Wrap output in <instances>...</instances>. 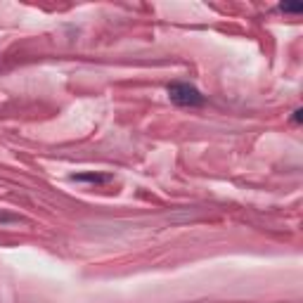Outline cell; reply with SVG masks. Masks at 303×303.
<instances>
[{
	"label": "cell",
	"mask_w": 303,
	"mask_h": 303,
	"mask_svg": "<svg viewBox=\"0 0 303 303\" xmlns=\"http://www.w3.org/2000/svg\"><path fill=\"white\" fill-rule=\"evenodd\" d=\"M168 97L180 107H201L206 102L204 95L190 83H171L168 85Z\"/></svg>",
	"instance_id": "1"
},
{
	"label": "cell",
	"mask_w": 303,
	"mask_h": 303,
	"mask_svg": "<svg viewBox=\"0 0 303 303\" xmlns=\"http://www.w3.org/2000/svg\"><path fill=\"white\" fill-rule=\"evenodd\" d=\"M71 180H76V182H95V185H102V182H109L111 178H109V175H100V173H81V175H74Z\"/></svg>",
	"instance_id": "2"
},
{
	"label": "cell",
	"mask_w": 303,
	"mask_h": 303,
	"mask_svg": "<svg viewBox=\"0 0 303 303\" xmlns=\"http://www.w3.org/2000/svg\"><path fill=\"white\" fill-rule=\"evenodd\" d=\"M301 5H282V12H301Z\"/></svg>",
	"instance_id": "3"
}]
</instances>
